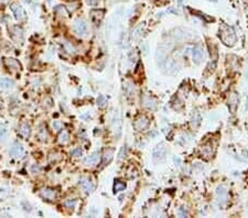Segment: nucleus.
<instances>
[{"label": "nucleus", "mask_w": 248, "mask_h": 218, "mask_svg": "<svg viewBox=\"0 0 248 218\" xmlns=\"http://www.w3.org/2000/svg\"><path fill=\"white\" fill-rule=\"evenodd\" d=\"M220 36L222 42L225 45H227V46H233L236 43V40H237L235 31L233 30V28H230L228 25H222Z\"/></svg>", "instance_id": "nucleus-1"}, {"label": "nucleus", "mask_w": 248, "mask_h": 218, "mask_svg": "<svg viewBox=\"0 0 248 218\" xmlns=\"http://www.w3.org/2000/svg\"><path fill=\"white\" fill-rule=\"evenodd\" d=\"M10 9L13 12V15H15V20H18V21L25 20V17H27V15H25V11L19 3H12V5L10 6Z\"/></svg>", "instance_id": "nucleus-2"}, {"label": "nucleus", "mask_w": 248, "mask_h": 218, "mask_svg": "<svg viewBox=\"0 0 248 218\" xmlns=\"http://www.w3.org/2000/svg\"><path fill=\"white\" fill-rule=\"evenodd\" d=\"M10 156L13 159H17V160H20L21 158H23V156H24V149H23V147L20 143L18 142L13 143L10 149Z\"/></svg>", "instance_id": "nucleus-3"}, {"label": "nucleus", "mask_w": 248, "mask_h": 218, "mask_svg": "<svg viewBox=\"0 0 248 218\" xmlns=\"http://www.w3.org/2000/svg\"><path fill=\"white\" fill-rule=\"evenodd\" d=\"M167 154V149L163 144L157 145V148L153 150V153H152V160L153 162H159V161L163 160Z\"/></svg>", "instance_id": "nucleus-4"}, {"label": "nucleus", "mask_w": 248, "mask_h": 218, "mask_svg": "<svg viewBox=\"0 0 248 218\" xmlns=\"http://www.w3.org/2000/svg\"><path fill=\"white\" fill-rule=\"evenodd\" d=\"M40 195L41 197H43L46 201H54L56 198V193L53 188L50 187H44L40 190Z\"/></svg>", "instance_id": "nucleus-5"}, {"label": "nucleus", "mask_w": 248, "mask_h": 218, "mask_svg": "<svg viewBox=\"0 0 248 218\" xmlns=\"http://www.w3.org/2000/svg\"><path fill=\"white\" fill-rule=\"evenodd\" d=\"M74 30L79 35L84 36L87 33V24L83 20H77L74 23Z\"/></svg>", "instance_id": "nucleus-6"}, {"label": "nucleus", "mask_w": 248, "mask_h": 218, "mask_svg": "<svg viewBox=\"0 0 248 218\" xmlns=\"http://www.w3.org/2000/svg\"><path fill=\"white\" fill-rule=\"evenodd\" d=\"M149 126V119L146 116H140L134 123V127L137 130H144Z\"/></svg>", "instance_id": "nucleus-7"}, {"label": "nucleus", "mask_w": 248, "mask_h": 218, "mask_svg": "<svg viewBox=\"0 0 248 218\" xmlns=\"http://www.w3.org/2000/svg\"><path fill=\"white\" fill-rule=\"evenodd\" d=\"M5 64L7 65V67L9 68V70L13 71V72H19V71L21 70V64L18 62V60H15V58H6Z\"/></svg>", "instance_id": "nucleus-8"}, {"label": "nucleus", "mask_w": 248, "mask_h": 218, "mask_svg": "<svg viewBox=\"0 0 248 218\" xmlns=\"http://www.w3.org/2000/svg\"><path fill=\"white\" fill-rule=\"evenodd\" d=\"M19 135L23 139H28L31 135V128L27 122H22L19 127Z\"/></svg>", "instance_id": "nucleus-9"}, {"label": "nucleus", "mask_w": 248, "mask_h": 218, "mask_svg": "<svg viewBox=\"0 0 248 218\" xmlns=\"http://www.w3.org/2000/svg\"><path fill=\"white\" fill-rule=\"evenodd\" d=\"M113 127H114V132L116 135H120L122 131V120H120V113H116L114 116V120H113Z\"/></svg>", "instance_id": "nucleus-10"}, {"label": "nucleus", "mask_w": 248, "mask_h": 218, "mask_svg": "<svg viewBox=\"0 0 248 218\" xmlns=\"http://www.w3.org/2000/svg\"><path fill=\"white\" fill-rule=\"evenodd\" d=\"M104 18V10H94L91 12V19L95 24H99Z\"/></svg>", "instance_id": "nucleus-11"}, {"label": "nucleus", "mask_w": 248, "mask_h": 218, "mask_svg": "<svg viewBox=\"0 0 248 218\" xmlns=\"http://www.w3.org/2000/svg\"><path fill=\"white\" fill-rule=\"evenodd\" d=\"M15 86V82L10 78L1 77L0 78V88L2 89H11Z\"/></svg>", "instance_id": "nucleus-12"}, {"label": "nucleus", "mask_w": 248, "mask_h": 218, "mask_svg": "<svg viewBox=\"0 0 248 218\" xmlns=\"http://www.w3.org/2000/svg\"><path fill=\"white\" fill-rule=\"evenodd\" d=\"M192 56H193V62L195 64H200L203 58V51L200 48H194L192 51Z\"/></svg>", "instance_id": "nucleus-13"}, {"label": "nucleus", "mask_w": 248, "mask_h": 218, "mask_svg": "<svg viewBox=\"0 0 248 218\" xmlns=\"http://www.w3.org/2000/svg\"><path fill=\"white\" fill-rule=\"evenodd\" d=\"M58 141L60 144H66V143H68V141H70V133L66 130H62V132L58 137Z\"/></svg>", "instance_id": "nucleus-14"}, {"label": "nucleus", "mask_w": 248, "mask_h": 218, "mask_svg": "<svg viewBox=\"0 0 248 218\" xmlns=\"http://www.w3.org/2000/svg\"><path fill=\"white\" fill-rule=\"evenodd\" d=\"M99 161V153L98 152H95L93 153L92 156H89L88 158L86 159L85 163H86L87 165H95L97 164V162Z\"/></svg>", "instance_id": "nucleus-15"}, {"label": "nucleus", "mask_w": 248, "mask_h": 218, "mask_svg": "<svg viewBox=\"0 0 248 218\" xmlns=\"http://www.w3.org/2000/svg\"><path fill=\"white\" fill-rule=\"evenodd\" d=\"M79 184H81V186L83 187V190H85V192H87V193H89V192H92V190H94L93 183L88 180H82L81 182H79Z\"/></svg>", "instance_id": "nucleus-16"}, {"label": "nucleus", "mask_w": 248, "mask_h": 218, "mask_svg": "<svg viewBox=\"0 0 248 218\" xmlns=\"http://www.w3.org/2000/svg\"><path fill=\"white\" fill-rule=\"evenodd\" d=\"M113 156H114V149H107L104 152V156H103V161H104L105 164L110 162L113 160Z\"/></svg>", "instance_id": "nucleus-17"}, {"label": "nucleus", "mask_w": 248, "mask_h": 218, "mask_svg": "<svg viewBox=\"0 0 248 218\" xmlns=\"http://www.w3.org/2000/svg\"><path fill=\"white\" fill-rule=\"evenodd\" d=\"M237 103H238V98L237 96H236V94H233V95L230 96L229 98V106H230V109H232V111H235L236 107H237Z\"/></svg>", "instance_id": "nucleus-18"}, {"label": "nucleus", "mask_w": 248, "mask_h": 218, "mask_svg": "<svg viewBox=\"0 0 248 218\" xmlns=\"http://www.w3.org/2000/svg\"><path fill=\"white\" fill-rule=\"evenodd\" d=\"M38 138L40 139L41 141H46L48 140V132H46L45 128H40V130H39V133H38Z\"/></svg>", "instance_id": "nucleus-19"}, {"label": "nucleus", "mask_w": 248, "mask_h": 218, "mask_svg": "<svg viewBox=\"0 0 248 218\" xmlns=\"http://www.w3.org/2000/svg\"><path fill=\"white\" fill-rule=\"evenodd\" d=\"M55 11H56V13H58V15H61V17H67V10H66L64 7H62V6L56 7Z\"/></svg>", "instance_id": "nucleus-20"}, {"label": "nucleus", "mask_w": 248, "mask_h": 218, "mask_svg": "<svg viewBox=\"0 0 248 218\" xmlns=\"http://www.w3.org/2000/svg\"><path fill=\"white\" fill-rule=\"evenodd\" d=\"M125 187H126L125 183H122V182H120V181H117L114 185V190L115 192H120V190H124Z\"/></svg>", "instance_id": "nucleus-21"}, {"label": "nucleus", "mask_w": 248, "mask_h": 218, "mask_svg": "<svg viewBox=\"0 0 248 218\" xmlns=\"http://www.w3.org/2000/svg\"><path fill=\"white\" fill-rule=\"evenodd\" d=\"M217 195H218V198H222V201L225 202L226 201V190H224L223 187H220L217 190Z\"/></svg>", "instance_id": "nucleus-22"}, {"label": "nucleus", "mask_w": 248, "mask_h": 218, "mask_svg": "<svg viewBox=\"0 0 248 218\" xmlns=\"http://www.w3.org/2000/svg\"><path fill=\"white\" fill-rule=\"evenodd\" d=\"M64 49H65L66 52L70 53V54H74V53H75V49H74L73 45L70 44V43H65V44H64Z\"/></svg>", "instance_id": "nucleus-23"}, {"label": "nucleus", "mask_w": 248, "mask_h": 218, "mask_svg": "<svg viewBox=\"0 0 248 218\" xmlns=\"http://www.w3.org/2000/svg\"><path fill=\"white\" fill-rule=\"evenodd\" d=\"M76 205V199H74V198H70V199H67V201L65 202V206L67 208H74Z\"/></svg>", "instance_id": "nucleus-24"}, {"label": "nucleus", "mask_w": 248, "mask_h": 218, "mask_svg": "<svg viewBox=\"0 0 248 218\" xmlns=\"http://www.w3.org/2000/svg\"><path fill=\"white\" fill-rule=\"evenodd\" d=\"M200 123H201V118H200V116H196V117L193 118V120H192V126H193V127H194V128H198L199 126H200Z\"/></svg>", "instance_id": "nucleus-25"}, {"label": "nucleus", "mask_w": 248, "mask_h": 218, "mask_svg": "<svg viewBox=\"0 0 248 218\" xmlns=\"http://www.w3.org/2000/svg\"><path fill=\"white\" fill-rule=\"evenodd\" d=\"M6 135H7V129H6L5 126L0 125V141H1L3 138H5Z\"/></svg>", "instance_id": "nucleus-26"}, {"label": "nucleus", "mask_w": 248, "mask_h": 218, "mask_svg": "<svg viewBox=\"0 0 248 218\" xmlns=\"http://www.w3.org/2000/svg\"><path fill=\"white\" fill-rule=\"evenodd\" d=\"M71 154L74 158H79V156H82V150L79 148H76V149H74V150H72Z\"/></svg>", "instance_id": "nucleus-27"}, {"label": "nucleus", "mask_w": 248, "mask_h": 218, "mask_svg": "<svg viewBox=\"0 0 248 218\" xmlns=\"http://www.w3.org/2000/svg\"><path fill=\"white\" fill-rule=\"evenodd\" d=\"M105 103H106V100H105L104 96H103V95L98 96V98H97V104H98L99 107H104Z\"/></svg>", "instance_id": "nucleus-28"}, {"label": "nucleus", "mask_w": 248, "mask_h": 218, "mask_svg": "<svg viewBox=\"0 0 248 218\" xmlns=\"http://www.w3.org/2000/svg\"><path fill=\"white\" fill-rule=\"evenodd\" d=\"M86 3L88 6H96L97 0H86Z\"/></svg>", "instance_id": "nucleus-29"}, {"label": "nucleus", "mask_w": 248, "mask_h": 218, "mask_svg": "<svg viewBox=\"0 0 248 218\" xmlns=\"http://www.w3.org/2000/svg\"><path fill=\"white\" fill-rule=\"evenodd\" d=\"M174 162H175V163L177 162V165H180V163H181L180 158H174Z\"/></svg>", "instance_id": "nucleus-30"}]
</instances>
